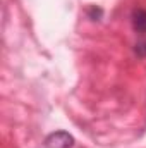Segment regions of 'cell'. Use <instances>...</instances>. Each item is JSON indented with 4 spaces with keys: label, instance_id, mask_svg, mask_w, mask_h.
I'll return each mask as SVG.
<instances>
[{
    "label": "cell",
    "instance_id": "cell-1",
    "mask_svg": "<svg viewBox=\"0 0 146 148\" xmlns=\"http://www.w3.org/2000/svg\"><path fill=\"white\" fill-rule=\"evenodd\" d=\"M74 138L67 131H55L45 138V148H72Z\"/></svg>",
    "mask_w": 146,
    "mask_h": 148
},
{
    "label": "cell",
    "instance_id": "cell-2",
    "mask_svg": "<svg viewBox=\"0 0 146 148\" xmlns=\"http://www.w3.org/2000/svg\"><path fill=\"white\" fill-rule=\"evenodd\" d=\"M132 29L139 35H146V9H134L131 14Z\"/></svg>",
    "mask_w": 146,
    "mask_h": 148
},
{
    "label": "cell",
    "instance_id": "cell-4",
    "mask_svg": "<svg viewBox=\"0 0 146 148\" xmlns=\"http://www.w3.org/2000/svg\"><path fill=\"white\" fill-rule=\"evenodd\" d=\"M134 52H136L139 57H146V40L139 41V43H136V48H134Z\"/></svg>",
    "mask_w": 146,
    "mask_h": 148
},
{
    "label": "cell",
    "instance_id": "cell-3",
    "mask_svg": "<svg viewBox=\"0 0 146 148\" xmlns=\"http://www.w3.org/2000/svg\"><path fill=\"white\" fill-rule=\"evenodd\" d=\"M88 16H89V19H93V21H98V19L103 16V10H102L100 7H96V5H91V7L88 9Z\"/></svg>",
    "mask_w": 146,
    "mask_h": 148
}]
</instances>
